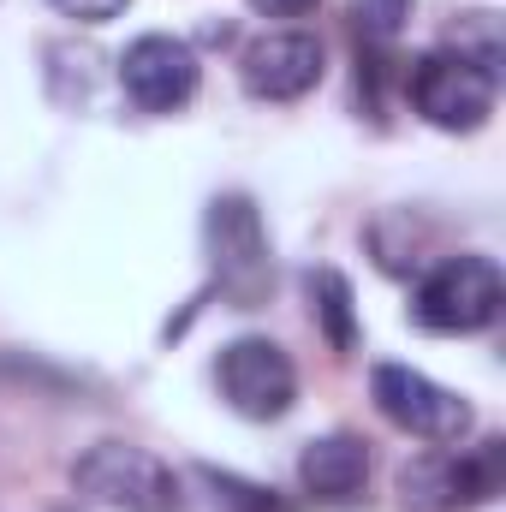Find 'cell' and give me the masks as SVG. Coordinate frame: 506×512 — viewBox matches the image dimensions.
<instances>
[{"instance_id":"7","label":"cell","mask_w":506,"mask_h":512,"mask_svg":"<svg viewBox=\"0 0 506 512\" xmlns=\"http://www.w3.org/2000/svg\"><path fill=\"white\" fill-rule=\"evenodd\" d=\"M215 387L239 417L280 423L292 411V399H298V370H292L286 346H274L268 334H239L215 358Z\"/></svg>"},{"instance_id":"6","label":"cell","mask_w":506,"mask_h":512,"mask_svg":"<svg viewBox=\"0 0 506 512\" xmlns=\"http://www.w3.org/2000/svg\"><path fill=\"white\" fill-rule=\"evenodd\" d=\"M495 90H501V78L477 72L471 60H459L447 48L423 54L405 72V96H411L417 120H429L435 131H483L495 114Z\"/></svg>"},{"instance_id":"12","label":"cell","mask_w":506,"mask_h":512,"mask_svg":"<svg viewBox=\"0 0 506 512\" xmlns=\"http://www.w3.org/2000/svg\"><path fill=\"white\" fill-rule=\"evenodd\" d=\"M447 54H459V60H471L477 72H489V78H501V12H459V24H453V36H447Z\"/></svg>"},{"instance_id":"10","label":"cell","mask_w":506,"mask_h":512,"mask_svg":"<svg viewBox=\"0 0 506 512\" xmlns=\"http://www.w3.org/2000/svg\"><path fill=\"white\" fill-rule=\"evenodd\" d=\"M298 483L322 507H352V501H364V483H370V447L346 429L322 435L298 453Z\"/></svg>"},{"instance_id":"2","label":"cell","mask_w":506,"mask_h":512,"mask_svg":"<svg viewBox=\"0 0 506 512\" xmlns=\"http://www.w3.org/2000/svg\"><path fill=\"white\" fill-rule=\"evenodd\" d=\"M506 304V274L495 256H477V251H459V256H441L417 292H411V322L429 328V334H483L495 328Z\"/></svg>"},{"instance_id":"16","label":"cell","mask_w":506,"mask_h":512,"mask_svg":"<svg viewBox=\"0 0 506 512\" xmlns=\"http://www.w3.org/2000/svg\"><path fill=\"white\" fill-rule=\"evenodd\" d=\"M245 6H256L262 18H304L316 0H245Z\"/></svg>"},{"instance_id":"3","label":"cell","mask_w":506,"mask_h":512,"mask_svg":"<svg viewBox=\"0 0 506 512\" xmlns=\"http://www.w3.org/2000/svg\"><path fill=\"white\" fill-rule=\"evenodd\" d=\"M72 489L96 507L114 512H179L185 489L173 477V465H161L155 453L131 447V441H96L72 459Z\"/></svg>"},{"instance_id":"11","label":"cell","mask_w":506,"mask_h":512,"mask_svg":"<svg viewBox=\"0 0 506 512\" xmlns=\"http://www.w3.org/2000/svg\"><path fill=\"white\" fill-rule=\"evenodd\" d=\"M304 292H310V316L316 328L328 334L334 352H358V310H352V280L340 268H310L304 274Z\"/></svg>"},{"instance_id":"9","label":"cell","mask_w":506,"mask_h":512,"mask_svg":"<svg viewBox=\"0 0 506 512\" xmlns=\"http://www.w3.org/2000/svg\"><path fill=\"white\" fill-rule=\"evenodd\" d=\"M322 36L310 30H262L239 54V78L256 102H298L322 84Z\"/></svg>"},{"instance_id":"15","label":"cell","mask_w":506,"mask_h":512,"mask_svg":"<svg viewBox=\"0 0 506 512\" xmlns=\"http://www.w3.org/2000/svg\"><path fill=\"white\" fill-rule=\"evenodd\" d=\"M60 18H72V24H108V18H120L131 0H48Z\"/></svg>"},{"instance_id":"14","label":"cell","mask_w":506,"mask_h":512,"mask_svg":"<svg viewBox=\"0 0 506 512\" xmlns=\"http://www.w3.org/2000/svg\"><path fill=\"white\" fill-rule=\"evenodd\" d=\"M197 477L209 483L215 512H286V501H274V489H256V483L233 477V471H215V465H203Z\"/></svg>"},{"instance_id":"13","label":"cell","mask_w":506,"mask_h":512,"mask_svg":"<svg viewBox=\"0 0 506 512\" xmlns=\"http://www.w3.org/2000/svg\"><path fill=\"white\" fill-rule=\"evenodd\" d=\"M411 6H417V0H352L346 18H352V30H358L370 48H387V42L411 24Z\"/></svg>"},{"instance_id":"5","label":"cell","mask_w":506,"mask_h":512,"mask_svg":"<svg viewBox=\"0 0 506 512\" xmlns=\"http://www.w3.org/2000/svg\"><path fill=\"white\" fill-rule=\"evenodd\" d=\"M370 399H376V411L393 429H405V435H417L429 447H453V441H465L477 429L471 399H459L453 387L429 382L411 364H376L370 370Z\"/></svg>"},{"instance_id":"4","label":"cell","mask_w":506,"mask_h":512,"mask_svg":"<svg viewBox=\"0 0 506 512\" xmlns=\"http://www.w3.org/2000/svg\"><path fill=\"white\" fill-rule=\"evenodd\" d=\"M506 483V441H483L471 453L429 447L399 465V501L405 512H471L495 501Z\"/></svg>"},{"instance_id":"1","label":"cell","mask_w":506,"mask_h":512,"mask_svg":"<svg viewBox=\"0 0 506 512\" xmlns=\"http://www.w3.org/2000/svg\"><path fill=\"white\" fill-rule=\"evenodd\" d=\"M203 251H209V274L215 292L233 310H256L274 292V251H268V227L245 191H221L203 215Z\"/></svg>"},{"instance_id":"8","label":"cell","mask_w":506,"mask_h":512,"mask_svg":"<svg viewBox=\"0 0 506 512\" xmlns=\"http://www.w3.org/2000/svg\"><path fill=\"white\" fill-rule=\"evenodd\" d=\"M197 84H203L197 48L179 36L149 30V36L126 42V54H120V90L137 114H179L197 96Z\"/></svg>"}]
</instances>
